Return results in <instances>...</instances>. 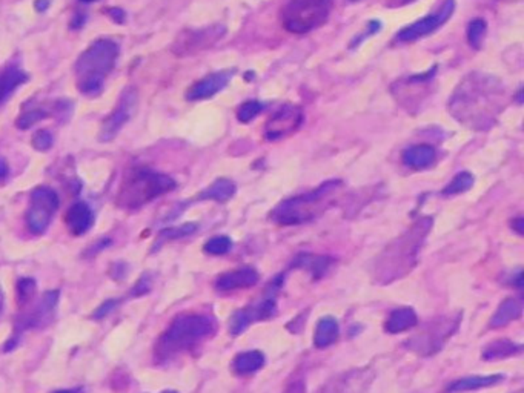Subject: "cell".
I'll list each match as a JSON object with an SVG mask.
<instances>
[{"label":"cell","instance_id":"f5cc1de1","mask_svg":"<svg viewBox=\"0 0 524 393\" xmlns=\"http://www.w3.org/2000/svg\"><path fill=\"white\" fill-rule=\"evenodd\" d=\"M517 393H523V392H517Z\"/></svg>","mask_w":524,"mask_h":393},{"label":"cell","instance_id":"277c9868","mask_svg":"<svg viewBox=\"0 0 524 393\" xmlns=\"http://www.w3.org/2000/svg\"><path fill=\"white\" fill-rule=\"evenodd\" d=\"M121 48L111 39H97L76 60V85L84 96L94 97L104 89L106 76L116 67Z\"/></svg>","mask_w":524,"mask_h":393},{"label":"cell","instance_id":"f907efd6","mask_svg":"<svg viewBox=\"0 0 524 393\" xmlns=\"http://www.w3.org/2000/svg\"><path fill=\"white\" fill-rule=\"evenodd\" d=\"M162 393H177V392H171V390H169V392H162Z\"/></svg>","mask_w":524,"mask_h":393},{"label":"cell","instance_id":"8d00e7d4","mask_svg":"<svg viewBox=\"0 0 524 393\" xmlns=\"http://www.w3.org/2000/svg\"><path fill=\"white\" fill-rule=\"evenodd\" d=\"M31 143H33L35 151L47 152V151L51 149V146H52V134L47 130H40L33 135Z\"/></svg>","mask_w":524,"mask_h":393},{"label":"cell","instance_id":"5b68a950","mask_svg":"<svg viewBox=\"0 0 524 393\" xmlns=\"http://www.w3.org/2000/svg\"><path fill=\"white\" fill-rule=\"evenodd\" d=\"M342 188L340 180H329L306 194L283 200L271 212L272 222L283 226H294L316 220L334 205L337 190Z\"/></svg>","mask_w":524,"mask_h":393},{"label":"cell","instance_id":"4fadbf2b","mask_svg":"<svg viewBox=\"0 0 524 393\" xmlns=\"http://www.w3.org/2000/svg\"><path fill=\"white\" fill-rule=\"evenodd\" d=\"M303 109L297 105H283L279 111H275L269 120L264 125V139L269 142H275L284 139V137L292 135L303 123Z\"/></svg>","mask_w":524,"mask_h":393},{"label":"cell","instance_id":"b9f144b4","mask_svg":"<svg viewBox=\"0 0 524 393\" xmlns=\"http://www.w3.org/2000/svg\"><path fill=\"white\" fill-rule=\"evenodd\" d=\"M284 393H305V384L303 382H294L292 386H289Z\"/></svg>","mask_w":524,"mask_h":393},{"label":"cell","instance_id":"d590c367","mask_svg":"<svg viewBox=\"0 0 524 393\" xmlns=\"http://www.w3.org/2000/svg\"><path fill=\"white\" fill-rule=\"evenodd\" d=\"M263 111V105L257 100H250V102H245L237 111V118L238 122L242 123H250L252 118H255L260 113Z\"/></svg>","mask_w":524,"mask_h":393},{"label":"cell","instance_id":"1f68e13d","mask_svg":"<svg viewBox=\"0 0 524 393\" xmlns=\"http://www.w3.org/2000/svg\"><path fill=\"white\" fill-rule=\"evenodd\" d=\"M35 289H38V285H35V280L33 278H21L19 281H17V285H16L17 304H19L21 307L28 304L30 300L34 295Z\"/></svg>","mask_w":524,"mask_h":393},{"label":"cell","instance_id":"7bdbcfd3","mask_svg":"<svg viewBox=\"0 0 524 393\" xmlns=\"http://www.w3.org/2000/svg\"><path fill=\"white\" fill-rule=\"evenodd\" d=\"M50 5H51V0H35L34 8H35V10H38L39 13H45V11H47L48 8H50Z\"/></svg>","mask_w":524,"mask_h":393},{"label":"cell","instance_id":"4dcf8cb0","mask_svg":"<svg viewBox=\"0 0 524 393\" xmlns=\"http://www.w3.org/2000/svg\"><path fill=\"white\" fill-rule=\"evenodd\" d=\"M474 181L475 178L471 172H467V171L458 172L457 176L447 183V186L443 189V195L452 197V195L463 194V192L469 190L474 186Z\"/></svg>","mask_w":524,"mask_h":393},{"label":"cell","instance_id":"ee69618b","mask_svg":"<svg viewBox=\"0 0 524 393\" xmlns=\"http://www.w3.org/2000/svg\"><path fill=\"white\" fill-rule=\"evenodd\" d=\"M523 224H524V222H523V218L520 217V218H515V220H512V229L515 231V232H517L518 235H523Z\"/></svg>","mask_w":524,"mask_h":393},{"label":"cell","instance_id":"cb8c5ba5","mask_svg":"<svg viewBox=\"0 0 524 393\" xmlns=\"http://www.w3.org/2000/svg\"><path fill=\"white\" fill-rule=\"evenodd\" d=\"M235 183L229 178H218L209 185L204 192H200L197 200H213V202L225 203L235 194Z\"/></svg>","mask_w":524,"mask_h":393},{"label":"cell","instance_id":"484cf974","mask_svg":"<svg viewBox=\"0 0 524 393\" xmlns=\"http://www.w3.org/2000/svg\"><path fill=\"white\" fill-rule=\"evenodd\" d=\"M503 375H487V377H481V375H476V377H467V378H462L455 382H452L449 386V392L452 393H462V392H469V390H476V389H483V387H491L495 386L503 381Z\"/></svg>","mask_w":524,"mask_h":393},{"label":"cell","instance_id":"30bf717a","mask_svg":"<svg viewBox=\"0 0 524 393\" xmlns=\"http://www.w3.org/2000/svg\"><path fill=\"white\" fill-rule=\"evenodd\" d=\"M59 303V290H50L43 294L40 303L35 306L31 312H26L16 319V324L13 329L11 340L6 343L5 351H11L19 341L21 335L25 331H31V329H43L47 327L54 318V312Z\"/></svg>","mask_w":524,"mask_h":393},{"label":"cell","instance_id":"d4e9b609","mask_svg":"<svg viewBox=\"0 0 524 393\" xmlns=\"http://www.w3.org/2000/svg\"><path fill=\"white\" fill-rule=\"evenodd\" d=\"M338 334H340V329H338V323L335 318L333 317L321 318L317 324L316 334H314V346L317 347V349H326V347H329L330 344H334L337 341Z\"/></svg>","mask_w":524,"mask_h":393},{"label":"cell","instance_id":"7a4b0ae2","mask_svg":"<svg viewBox=\"0 0 524 393\" xmlns=\"http://www.w3.org/2000/svg\"><path fill=\"white\" fill-rule=\"evenodd\" d=\"M430 227V217L420 218L398 239L386 246V249L375 260L374 280L379 285H389L395 280L403 278L416 268L423 243L428 239Z\"/></svg>","mask_w":524,"mask_h":393},{"label":"cell","instance_id":"5bb4252c","mask_svg":"<svg viewBox=\"0 0 524 393\" xmlns=\"http://www.w3.org/2000/svg\"><path fill=\"white\" fill-rule=\"evenodd\" d=\"M455 8V2L454 0H446L445 5L441 6V10L437 11L435 14H430L428 17H423V19L411 23L406 28H403L397 38L401 42H413L418 40L425 35H429L434 31H437L441 25L446 23L449 21V17L452 16Z\"/></svg>","mask_w":524,"mask_h":393},{"label":"cell","instance_id":"ab89813d","mask_svg":"<svg viewBox=\"0 0 524 393\" xmlns=\"http://www.w3.org/2000/svg\"><path fill=\"white\" fill-rule=\"evenodd\" d=\"M111 243H113V241L109 240V239H102V240H99L97 243H94L93 246H91V248H89V252H87V254H88V255H97V254H99V251L106 249L108 246L111 244Z\"/></svg>","mask_w":524,"mask_h":393},{"label":"cell","instance_id":"d6a6232c","mask_svg":"<svg viewBox=\"0 0 524 393\" xmlns=\"http://www.w3.org/2000/svg\"><path fill=\"white\" fill-rule=\"evenodd\" d=\"M47 115H48V113L42 108L28 109V111H23L19 115V118L16 120V126L19 127V130H30L31 126H34L35 123H39L40 120H43V118Z\"/></svg>","mask_w":524,"mask_h":393},{"label":"cell","instance_id":"60d3db41","mask_svg":"<svg viewBox=\"0 0 524 393\" xmlns=\"http://www.w3.org/2000/svg\"><path fill=\"white\" fill-rule=\"evenodd\" d=\"M108 14L117 23H123L125 22V17H126L125 16V11L118 10V8H111V10H108Z\"/></svg>","mask_w":524,"mask_h":393},{"label":"cell","instance_id":"2e32d148","mask_svg":"<svg viewBox=\"0 0 524 393\" xmlns=\"http://www.w3.org/2000/svg\"><path fill=\"white\" fill-rule=\"evenodd\" d=\"M275 312V300L274 297H266L260 303L254 306H247L242 310H237L229 321V331L233 335L243 334L247 327L255 321L269 318Z\"/></svg>","mask_w":524,"mask_h":393},{"label":"cell","instance_id":"52a82bcc","mask_svg":"<svg viewBox=\"0 0 524 393\" xmlns=\"http://www.w3.org/2000/svg\"><path fill=\"white\" fill-rule=\"evenodd\" d=\"M333 0H289L281 10V23L292 34H306L320 28L333 11Z\"/></svg>","mask_w":524,"mask_h":393},{"label":"cell","instance_id":"7c38bea8","mask_svg":"<svg viewBox=\"0 0 524 393\" xmlns=\"http://www.w3.org/2000/svg\"><path fill=\"white\" fill-rule=\"evenodd\" d=\"M137 105V91L134 86H128L122 91L121 97L113 113L109 114L99 131V142L108 143L116 139V135L121 132L122 127L130 122Z\"/></svg>","mask_w":524,"mask_h":393},{"label":"cell","instance_id":"8992f818","mask_svg":"<svg viewBox=\"0 0 524 393\" xmlns=\"http://www.w3.org/2000/svg\"><path fill=\"white\" fill-rule=\"evenodd\" d=\"M176 181L167 173L148 168L128 171L118 189L117 203L126 209H140L160 195L176 189Z\"/></svg>","mask_w":524,"mask_h":393},{"label":"cell","instance_id":"c3c4849f","mask_svg":"<svg viewBox=\"0 0 524 393\" xmlns=\"http://www.w3.org/2000/svg\"><path fill=\"white\" fill-rule=\"evenodd\" d=\"M80 2H85V4H91V2H94V0H80Z\"/></svg>","mask_w":524,"mask_h":393},{"label":"cell","instance_id":"7dc6e473","mask_svg":"<svg viewBox=\"0 0 524 393\" xmlns=\"http://www.w3.org/2000/svg\"><path fill=\"white\" fill-rule=\"evenodd\" d=\"M2 304H4V294H2V289H0V310H2Z\"/></svg>","mask_w":524,"mask_h":393},{"label":"cell","instance_id":"ac0fdd59","mask_svg":"<svg viewBox=\"0 0 524 393\" xmlns=\"http://www.w3.org/2000/svg\"><path fill=\"white\" fill-rule=\"evenodd\" d=\"M260 280L259 272L254 268H240L225 272L216 280V289L220 292H233L237 289H247L257 285Z\"/></svg>","mask_w":524,"mask_h":393},{"label":"cell","instance_id":"f1b7e54d","mask_svg":"<svg viewBox=\"0 0 524 393\" xmlns=\"http://www.w3.org/2000/svg\"><path fill=\"white\" fill-rule=\"evenodd\" d=\"M197 224L196 223H185L182 226H176V227H168V229H163L157 240L154 241V248H152V252H155L157 249L162 248V244H165L167 241H171V240H179V239H183V237H188L191 234H194L197 231Z\"/></svg>","mask_w":524,"mask_h":393},{"label":"cell","instance_id":"3957f363","mask_svg":"<svg viewBox=\"0 0 524 393\" xmlns=\"http://www.w3.org/2000/svg\"><path fill=\"white\" fill-rule=\"evenodd\" d=\"M216 334L214 319L204 314H183L172 319L157 344L154 355L160 363L174 358L180 353L189 352L201 341Z\"/></svg>","mask_w":524,"mask_h":393},{"label":"cell","instance_id":"e0dca14e","mask_svg":"<svg viewBox=\"0 0 524 393\" xmlns=\"http://www.w3.org/2000/svg\"><path fill=\"white\" fill-rule=\"evenodd\" d=\"M234 72H235L234 68L217 71L196 81V84L189 86V89L186 91L185 94L186 100H189V102H197V100H206L214 97L216 94L220 93V91L228 86L229 81L234 77Z\"/></svg>","mask_w":524,"mask_h":393},{"label":"cell","instance_id":"7402d4cb","mask_svg":"<svg viewBox=\"0 0 524 393\" xmlns=\"http://www.w3.org/2000/svg\"><path fill=\"white\" fill-rule=\"evenodd\" d=\"M523 315V301L518 298H508L495 310L491 318V327H504Z\"/></svg>","mask_w":524,"mask_h":393},{"label":"cell","instance_id":"681fc988","mask_svg":"<svg viewBox=\"0 0 524 393\" xmlns=\"http://www.w3.org/2000/svg\"><path fill=\"white\" fill-rule=\"evenodd\" d=\"M401 2H404V4H409V2H416V0H401Z\"/></svg>","mask_w":524,"mask_h":393},{"label":"cell","instance_id":"8fae6325","mask_svg":"<svg viewBox=\"0 0 524 393\" xmlns=\"http://www.w3.org/2000/svg\"><path fill=\"white\" fill-rule=\"evenodd\" d=\"M225 34L226 26L220 23L209 25L206 28L200 30H185L174 40L171 51L179 57H188L192 56V54L214 47Z\"/></svg>","mask_w":524,"mask_h":393},{"label":"cell","instance_id":"ffe728a7","mask_svg":"<svg viewBox=\"0 0 524 393\" xmlns=\"http://www.w3.org/2000/svg\"><path fill=\"white\" fill-rule=\"evenodd\" d=\"M435 159H437V151L435 148H432L430 144L409 146V148L404 149L403 152V163L406 164L408 168L416 169V171L429 168L430 164L435 161Z\"/></svg>","mask_w":524,"mask_h":393},{"label":"cell","instance_id":"f6af8a7d","mask_svg":"<svg viewBox=\"0 0 524 393\" xmlns=\"http://www.w3.org/2000/svg\"><path fill=\"white\" fill-rule=\"evenodd\" d=\"M8 173V164L4 159H0V180H4Z\"/></svg>","mask_w":524,"mask_h":393},{"label":"cell","instance_id":"9c48e42d","mask_svg":"<svg viewBox=\"0 0 524 393\" xmlns=\"http://www.w3.org/2000/svg\"><path fill=\"white\" fill-rule=\"evenodd\" d=\"M459 315L458 317H443L432 321L425 331L418 335L412 336L406 346L412 352H417L423 356H428L438 352L443 344L447 341L449 336H452L458 329Z\"/></svg>","mask_w":524,"mask_h":393},{"label":"cell","instance_id":"bcb514c9","mask_svg":"<svg viewBox=\"0 0 524 393\" xmlns=\"http://www.w3.org/2000/svg\"><path fill=\"white\" fill-rule=\"evenodd\" d=\"M52 393H85L84 387H77V389H67V390H57Z\"/></svg>","mask_w":524,"mask_h":393},{"label":"cell","instance_id":"d6986e66","mask_svg":"<svg viewBox=\"0 0 524 393\" xmlns=\"http://www.w3.org/2000/svg\"><path fill=\"white\" fill-rule=\"evenodd\" d=\"M65 223H67L68 231L72 235L82 237V235H85L91 227H93L94 214L87 203L77 202L68 209V212L65 215Z\"/></svg>","mask_w":524,"mask_h":393},{"label":"cell","instance_id":"44dd1931","mask_svg":"<svg viewBox=\"0 0 524 393\" xmlns=\"http://www.w3.org/2000/svg\"><path fill=\"white\" fill-rule=\"evenodd\" d=\"M417 324V314L412 307H398L392 310L384 323V331L388 334H401L409 331Z\"/></svg>","mask_w":524,"mask_h":393},{"label":"cell","instance_id":"836d02e7","mask_svg":"<svg viewBox=\"0 0 524 393\" xmlns=\"http://www.w3.org/2000/svg\"><path fill=\"white\" fill-rule=\"evenodd\" d=\"M233 249V240L226 235L213 237V239L205 243L204 251L209 255H225Z\"/></svg>","mask_w":524,"mask_h":393},{"label":"cell","instance_id":"f35d334b","mask_svg":"<svg viewBox=\"0 0 524 393\" xmlns=\"http://www.w3.org/2000/svg\"><path fill=\"white\" fill-rule=\"evenodd\" d=\"M117 304H118V300H108V301H105L104 304H100L96 309V312L93 314V318L94 319H102V318H105L109 312H111V310L116 309Z\"/></svg>","mask_w":524,"mask_h":393},{"label":"cell","instance_id":"e575fe53","mask_svg":"<svg viewBox=\"0 0 524 393\" xmlns=\"http://www.w3.org/2000/svg\"><path fill=\"white\" fill-rule=\"evenodd\" d=\"M487 30V23L483 19H474L467 26V42L474 50H478L481 45L483 35Z\"/></svg>","mask_w":524,"mask_h":393},{"label":"cell","instance_id":"4316f807","mask_svg":"<svg viewBox=\"0 0 524 393\" xmlns=\"http://www.w3.org/2000/svg\"><path fill=\"white\" fill-rule=\"evenodd\" d=\"M521 351V346L513 343L511 340H506V338H501V340H495L487 344L483 349V360L484 361H496V360H504L509 358V356L518 353Z\"/></svg>","mask_w":524,"mask_h":393},{"label":"cell","instance_id":"9a60e30c","mask_svg":"<svg viewBox=\"0 0 524 393\" xmlns=\"http://www.w3.org/2000/svg\"><path fill=\"white\" fill-rule=\"evenodd\" d=\"M372 370L354 369L330 380L320 393H366L372 384Z\"/></svg>","mask_w":524,"mask_h":393},{"label":"cell","instance_id":"ba28073f","mask_svg":"<svg viewBox=\"0 0 524 393\" xmlns=\"http://www.w3.org/2000/svg\"><path fill=\"white\" fill-rule=\"evenodd\" d=\"M59 209L57 192L50 186H39L31 192L30 206L26 211V224L34 235L47 232Z\"/></svg>","mask_w":524,"mask_h":393},{"label":"cell","instance_id":"816d5d0a","mask_svg":"<svg viewBox=\"0 0 524 393\" xmlns=\"http://www.w3.org/2000/svg\"><path fill=\"white\" fill-rule=\"evenodd\" d=\"M349 2H358V0H349Z\"/></svg>","mask_w":524,"mask_h":393},{"label":"cell","instance_id":"6da1fadb","mask_svg":"<svg viewBox=\"0 0 524 393\" xmlns=\"http://www.w3.org/2000/svg\"><path fill=\"white\" fill-rule=\"evenodd\" d=\"M506 88L500 79L469 72L449 98V114L469 130L487 131L506 106Z\"/></svg>","mask_w":524,"mask_h":393},{"label":"cell","instance_id":"83f0119b","mask_svg":"<svg viewBox=\"0 0 524 393\" xmlns=\"http://www.w3.org/2000/svg\"><path fill=\"white\" fill-rule=\"evenodd\" d=\"M264 355L260 351H247L238 353L233 363L234 370L238 375H251L260 370L264 365Z\"/></svg>","mask_w":524,"mask_h":393},{"label":"cell","instance_id":"74e56055","mask_svg":"<svg viewBox=\"0 0 524 393\" xmlns=\"http://www.w3.org/2000/svg\"><path fill=\"white\" fill-rule=\"evenodd\" d=\"M151 290V280H150V275L148 273H145V275H142V278L139 280V283L134 286V289L130 292L131 297H142L145 294H148V292Z\"/></svg>","mask_w":524,"mask_h":393},{"label":"cell","instance_id":"f546056e","mask_svg":"<svg viewBox=\"0 0 524 393\" xmlns=\"http://www.w3.org/2000/svg\"><path fill=\"white\" fill-rule=\"evenodd\" d=\"M329 263L330 260L328 257H316V255L305 254L296 260V264H294V266L308 269L309 272H312V275L318 278L328 270Z\"/></svg>","mask_w":524,"mask_h":393},{"label":"cell","instance_id":"603a6c76","mask_svg":"<svg viewBox=\"0 0 524 393\" xmlns=\"http://www.w3.org/2000/svg\"><path fill=\"white\" fill-rule=\"evenodd\" d=\"M28 80V74L17 67H10L0 72V105L5 103L14 91Z\"/></svg>","mask_w":524,"mask_h":393}]
</instances>
